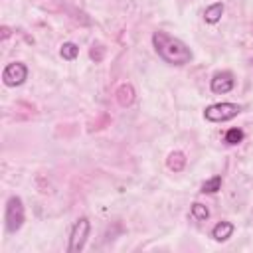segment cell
Listing matches in <instances>:
<instances>
[{
  "mask_svg": "<svg viewBox=\"0 0 253 253\" xmlns=\"http://www.w3.org/2000/svg\"><path fill=\"white\" fill-rule=\"evenodd\" d=\"M190 213H192V217H194L196 221H206V219L210 217V210H208V206H204V204H200V202H194V204H192Z\"/></svg>",
  "mask_w": 253,
  "mask_h": 253,
  "instance_id": "cell-12",
  "label": "cell"
},
{
  "mask_svg": "<svg viewBox=\"0 0 253 253\" xmlns=\"http://www.w3.org/2000/svg\"><path fill=\"white\" fill-rule=\"evenodd\" d=\"M251 63H253V61H251Z\"/></svg>",
  "mask_w": 253,
  "mask_h": 253,
  "instance_id": "cell-16",
  "label": "cell"
},
{
  "mask_svg": "<svg viewBox=\"0 0 253 253\" xmlns=\"http://www.w3.org/2000/svg\"><path fill=\"white\" fill-rule=\"evenodd\" d=\"M152 45H154V51L170 65L182 67V65L192 61V49L180 38H174L166 32H160V30L154 32L152 34Z\"/></svg>",
  "mask_w": 253,
  "mask_h": 253,
  "instance_id": "cell-1",
  "label": "cell"
},
{
  "mask_svg": "<svg viewBox=\"0 0 253 253\" xmlns=\"http://www.w3.org/2000/svg\"><path fill=\"white\" fill-rule=\"evenodd\" d=\"M115 97H117V103H119L121 107H130V105L134 103L136 93H134V87H132L130 83H123V85H119V89L115 91Z\"/></svg>",
  "mask_w": 253,
  "mask_h": 253,
  "instance_id": "cell-7",
  "label": "cell"
},
{
  "mask_svg": "<svg viewBox=\"0 0 253 253\" xmlns=\"http://www.w3.org/2000/svg\"><path fill=\"white\" fill-rule=\"evenodd\" d=\"M59 55L65 59V61H73L77 55H79V45L73 43V42H65L59 49Z\"/></svg>",
  "mask_w": 253,
  "mask_h": 253,
  "instance_id": "cell-11",
  "label": "cell"
},
{
  "mask_svg": "<svg viewBox=\"0 0 253 253\" xmlns=\"http://www.w3.org/2000/svg\"><path fill=\"white\" fill-rule=\"evenodd\" d=\"M10 36V28L8 26H2V40H6Z\"/></svg>",
  "mask_w": 253,
  "mask_h": 253,
  "instance_id": "cell-15",
  "label": "cell"
},
{
  "mask_svg": "<svg viewBox=\"0 0 253 253\" xmlns=\"http://www.w3.org/2000/svg\"><path fill=\"white\" fill-rule=\"evenodd\" d=\"M223 10H225L223 2H213V4H210V6L204 10V20H206V24H217V22L221 20V16H223Z\"/></svg>",
  "mask_w": 253,
  "mask_h": 253,
  "instance_id": "cell-9",
  "label": "cell"
},
{
  "mask_svg": "<svg viewBox=\"0 0 253 253\" xmlns=\"http://www.w3.org/2000/svg\"><path fill=\"white\" fill-rule=\"evenodd\" d=\"M166 166L172 172H182L184 166H186V154L182 150H172L168 154V158H166Z\"/></svg>",
  "mask_w": 253,
  "mask_h": 253,
  "instance_id": "cell-10",
  "label": "cell"
},
{
  "mask_svg": "<svg viewBox=\"0 0 253 253\" xmlns=\"http://www.w3.org/2000/svg\"><path fill=\"white\" fill-rule=\"evenodd\" d=\"M233 87H235V79H233V73H231V71H217V73L211 77V81H210V89H211V93H215V95L229 93Z\"/></svg>",
  "mask_w": 253,
  "mask_h": 253,
  "instance_id": "cell-6",
  "label": "cell"
},
{
  "mask_svg": "<svg viewBox=\"0 0 253 253\" xmlns=\"http://www.w3.org/2000/svg\"><path fill=\"white\" fill-rule=\"evenodd\" d=\"M243 138H245V132H243L241 128H229V130L225 132V136H223L225 144H231V146L239 144V142H241Z\"/></svg>",
  "mask_w": 253,
  "mask_h": 253,
  "instance_id": "cell-14",
  "label": "cell"
},
{
  "mask_svg": "<svg viewBox=\"0 0 253 253\" xmlns=\"http://www.w3.org/2000/svg\"><path fill=\"white\" fill-rule=\"evenodd\" d=\"M89 231H91V221L89 217H79L73 227H71V233H69V245H67V251L69 253H79L83 251L85 243H87V237H89Z\"/></svg>",
  "mask_w": 253,
  "mask_h": 253,
  "instance_id": "cell-4",
  "label": "cell"
},
{
  "mask_svg": "<svg viewBox=\"0 0 253 253\" xmlns=\"http://www.w3.org/2000/svg\"><path fill=\"white\" fill-rule=\"evenodd\" d=\"M239 113H241V105L237 103H213L206 107L204 119L210 123H225V121L235 119Z\"/></svg>",
  "mask_w": 253,
  "mask_h": 253,
  "instance_id": "cell-3",
  "label": "cell"
},
{
  "mask_svg": "<svg viewBox=\"0 0 253 253\" xmlns=\"http://www.w3.org/2000/svg\"><path fill=\"white\" fill-rule=\"evenodd\" d=\"M233 231H235V225L231 223V221H217L215 225H213V229H211V237L215 239V241H227L231 235H233Z\"/></svg>",
  "mask_w": 253,
  "mask_h": 253,
  "instance_id": "cell-8",
  "label": "cell"
},
{
  "mask_svg": "<svg viewBox=\"0 0 253 253\" xmlns=\"http://www.w3.org/2000/svg\"><path fill=\"white\" fill-rule=\"evenodd\" d=\"M28 79V67L22 61H12L2 69V81L6 87H20Z\"/></svg>",
  "mask_w": 253,
  "mask_h": 253,
  "instance_id": "cell-5",
  "label": "cell"
},
{
  "mask_svg": "<svg viewBox=\"0 0 253 253\" xmlns=\"http://www.w3.org/2000/svg\"><path fill=\"white\" fill-rule=\"evenodd\" d=\"M26 219V210H24V202L20 196H10L6 202V210H4V225L8 233H16Z\"/></svg>",
  "mask_w": 253,
  "mask_h": 253,
  "instance_id": "cell-2",
  "label": "cell"
},
{
  "mask_svg": "<svg viewBox=\"0 0 253 253\" xmlns=\"http://www.w3.org/2000/svg\"><path fill=\"white\" fill-rule=\"evenodd\" d=\"M221 190V176H211L202 184V194H215Z\"/></svg>",
  "mask_w": 253,
  "mask_h": 253,
  "instance_id": "cell-13",
  "label": "cell"
}]
</instances>
